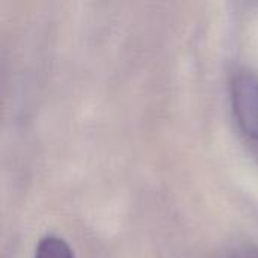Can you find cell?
<instances>
[{
  "instance_id": "obj_1",
  "label": "cell",
  "mask_w": 258,
  "mask_h": 258,
  "mask_svg": "<svg viewBox=\"0 0 258 258\" xmlns=\"http://www.w3.org/2000/svg\"><path fill=\"white\" fill-rule=\"evenodd\" d=\"M230 92L233 112L240 128L258 145V76L251 71L236 73Z\"/></svg>"
},
{
  "instance_id": "obj_2",
  "label": "cell",
  "mask_w": 258,
  "mask_h": 258,
  "mask_svg": "<svg viewBox=\"0 0 258 258\" xmlns=\"http://www.w3.org/2000/svg\"><path fill=\"white\" fill-rule=\"evenodd\" d=\"M35 258H76L70 245L57 236H44L35 249Z\"/></svg>"
}]
</instances>
